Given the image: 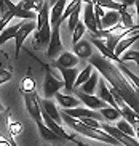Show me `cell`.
Segmentation results:
<instances>
[{"instance_id": "6da1fadb", "label": "cell", "mask_w": 139, "mask_h": 146, "mask_svg": "<svg viewBox=\"0 0 139 146\" xmlns=\"http://www.w3.org/2000/svg\"><path fill=\"white\" fill-rule=\"evenodd\" d=\"M88 61L93 68H96V71L104 77V80L107 82L110 87H114L115 90L122 95L123 101H125L136 114H139V98H138V95H136V90L128 84L126 79L120 74V71L115 68L114 63L109 61L107 58H104L102 55H97V53L93 55Z\"/></svg>"}, {"instance_id": "7a4b0ae2", "label": "cell", "mask_w": 139, "mask_h": 146, "mask_svg": "<svg viewBox=\"0 0 139 146\" xmlns=\"http://www.w3.org/2000/svg\"><path fill=\"white\" fill-rule=\"evenodd\" d=\"M83 24L85 27L90 31L91 37L99 39L102 32L101 19L94 15V8H93V2H86L85 3V11H83Z\"/></svg>"}, {"instance_id": "3957f363", "label": "cell", "mask_w": 139, "mask_h": 146, "mask_svg": "<svg viewBox=\"0 0 139 146\" xmlns=\"http://www.w3.org/2000/svg\"><path fill=\"white\" fill-rule=\"evenodd\" d=\"M64 88V82L59 77H56L51 68L48 64L45 66V80H43V95L45 98H55L56 95Z\"/></svg>"}, {"instance_id": "277c9868", "label": "cell", "mask_w": 139, "mask_h": 146, "mask_svg": "<svg viewBox=\"0 0 139 146\" xmlns=\"http://www.w3.org/2000/svg\"><path fill=\"white\" fill-rule=\"evenodd\" d=\"M35 29H37V23H35V21H22L21 27H19V31L16 32V37H14V50H16V58L19 56V50H21L24 40L27 39L32 32H35Z\"/></svg>"}, {"instance_id": "5b68a950", "label": "cell", "mask_w": 139, "mask_h": 146, "mask_svg": "<svg viewBox=\"0 0 139 146\" xmlns=\"http://www.w3.org/2000/svg\"><path fill=\"white\" fill-rule=\"evenodd\" d=\"M24 103H26V109L29 112V116L35 120V124H43L42 120V109H40V100L37 98L35 93H29L24 95Z\"/></svg>"}, {"instance_id": "8992f818", "label": "cell", "mask_w": 139, "mask_h": 146, "mask_svg": "<svg viewBox=\"0 0 139 146\" xmlns=\"http://www.w3.org/2000/svg\"><path fill=\"white\" fill-rule=\"evenodd\" d=\"M101 130H104L105 133H109L112 138H115L122 146H139V141L134 140V138L128 137L125 133H122L120 130L115 127V125H110V124H101Z\"/></svg>"}, {"instance_id": "52a82bcc", "label": "cell", "mask_w": 139, "mask_h": 146, "mask_svg": "<svg viewBox=\"0 0 139 146\" xmlns=\"http://www.w3.org/2000/svg\"><path fill=\"white\" fill-rule=\"evenodd\" d=\"M63 53V42H61V26L51 27V39L46 48V55L48 58H58V55Z\"/></svg>"}, {"instance_id": "ba28073f", "label": "cell", "mask_w": 139, "mask_h": 146, "mask_svg": "<svg viewBox=\"0 0 139 146\" xmlns=\"http://www.w3.org/2000/svg\"><path fill=\"white\" fill-rule=\"evenodd\" d=\"M50 39H51V24H50V21H46L40 29L35 31V34H34V48L40 50V48H43L45 45L48 47Z\"/></svg>"}, {"instance_id": "9c48e42d", "label": "cell", "mask_w": 139, "mask_h": 146, "mask_svg": "<svg viewBox=\"0 0 139 146\" xmlns=\"http://www.w3.org/2000/svg\"><path fill=\"white\" fill-rule=\"evenodd\" d=\"M75 96L78 100H80L82 103H85L86 104V108L88 109H91V111H96V109H104V108H107L109 104L107 103H104L101 98H97L96 95H86V93H82L80 90H77L75 92Z\"/></svg>"}, {"instance_id": "30bf717a", "label": "cell", "mask_w": 139, "mask_h": 146, "mask_svg": "<svg viewBox=\"0 0 139 146\" xmlns=\"http://www.w3.org/2000/svg\"><path fill=\"white\" fill-rule=\"evenodd\" d=\"M58 69H59V72L63 74V82H64V90H66V95H72L74 87H75L77 76H78V71H77L75 68H74V69L58 68Z\"/></svg>"}, {"instance_id": "8fae6325", "label": "cell", "mask_w": 139, "mask_h": 146, "mask_svg": "<svg viewBox=\"0 0 139 146\" xmlns=\"http://www.w3.org/2000/svg\"><path fill=\"white\" fill-rule=\"evenodd\" d=\"M67 7V2L64 0H58L53 3V8H50V24L51 27L55 26H61V18H63L64 10Z\"/></svg>"}, {"instance_id": "7c38bea8", "label": "cell", "mask_w": 139, "mask_h": 146, "mask_svg": "<svg viewBox=\"0 0 139 146\" xmlns=\"http://www.w3.org/2000/svg\"><path fill=\"white\" fill-rule=\"evenodd\" d=\"M74 55L78 58V60H90L93 56V45L90 40L82 39L78 43L74 45Z\"/></svg>"}, {"instance_id": "4fadbf2b", "label": "cell", "mask_w": 139, "mask_h": 146, "mask_svg": "<svg viewBox=\"0 0 139 146\" xmlns=\"http://www.w3.org/2000/svg\"><path fill=\"white\" fill-rule=\"evenodd\" d=\"M78 61L80 60L72 52H63L58 56V60H56V66L63 68V69H74V68H77Z\"/></svg>"}, {"instance_id": "5bb4252c", "label": "cell", "mask_w": 139, "mask_h": 146, "mask_svg": "<svg viewBox=\"0 0 139 146\" xmlns=\"http://www.w3.org/2000/svg\"><path fill=\"white\" fill-rule=\"evenodd\" d=\"M40 109H42L43 112H46V114H48L51 119L55 120L58 125L63 124L61 112L56 109V104H55V101H53V100H42V101H40Z\"/></svg>"}, {"instance_id": "9a60e30c", "label": "cell", "mask_w": 139, "mask_h": 146, "mask_svg": "<svg viewBox=\"0 0 139 146\" xmlns=\"http://www.w3.org/2000/svg\"><path fill=\"white\" fill-rule=\"evenodd\" d=\"M139 40V32H134L133 35H126V37H123L120 42H118V45L115 47V52L114 55L117 56V58H120V56H123L125 53L128 52V48L133 45V43H136Z\"/></svg>"}, {"instance_id": "2e32d148", "label": "cell", "mask_w": 139, "mask_h": 146, "mask_svg": "<svg viewBox=\"0 0 139 146\" xmlns=\"http://www.w3.org/2000/svg\"><path fill=\"white\" fill-rule=\"evenodd\" d=\"M97 98H101L104 103H107L110 108H114V109H118L117 103H115L114 96L112 93L109 92V87H107V82L104 79H99V88H97ZM120 111V109H118Z\"/></svg>"}, {"instance_id": "e0dca14e", "label": "cell", "mask_w": 139, "mask_h": 146, "mask_svg": "<svg viewBox=\"0 0 139 146\" xmlns=\"http://www.w3.org/2000/svg\"><path fill=\"white\" fill-rule=\"evenodd\" d=\"M55 98L58 100V103L63 106V109H74V108H78V103H80V100L77 98L75 95H66V93H61V92L56 95Z\"/></svg>"}, {"instance_id": "ac0fdd59", "label": "cell", "mask_w": 139, "mask_h": 146, "mask_svg": "<svg viewBox=\"0 0 139 146\" xmlns=\"http://www.w3.org/2000/svg\"><path fill=\"white\" fill-rule=\"evenodd\" d=\"M120 23V13L118 11H105L104 18L101 19V26H102V31H109L112 27L118 26Z\"/></svg>"}, {"instance_id": "d6986e66", "label": "cell", "mask_w": 139, "mask_h": 146, "mask_svg": "<svg viewBox=\"0 0 139 146\" xmlns=\"http://www.w3.org/2000/svg\"><path fill=\"white\" fill-rule=\"evenodd\" d=\"M118 109H120V114H122V119H125L128 122V124H139V114H136L133 109H131L130 106H128L125 101H123L120 106H118Z\"/></svg>"}, {"instance_id": "ffe728a7", "label": "cell", "mask_w": 139, "mask_h": 146, "mask_svg": "<svg viewBox=\"0 0 139 146\" xmlns=\"http://www.w3.org/2000/svg\"><path fill=\"white\" fill-rule=\"evenodd\" d=\"M96 84H99V72L97 71H93L91 77L85 82L78 90L82 93H86V95H94V92H96Z\"/></svg>"}, {"instance_id": "44dd1931", "label": "cell", "mask_w": 139, "mask_h": 146, "mask_svg": "<svg viewBox=\"0 0 139 146\" xmlns=\"http://www.w3.org/2000/svg\"><path fill=\"white\" fill-rule=\"evenodd\" d=\"M21 24H22V21L16 23V24H13V26L7 27V29H5L2 34H0V47H2V45H5L8 40H14V37H16V32L19 31Z\"/></svg>"}, {"instance_id": "7402d4cb", "label": "cell", "mask_w": 139, "mask_h": 146, "mask_svg": "<svg viewBox=\"0 0 139 146\" xmlns=\"http://www.w3.org/2000/svg\"><path fill=\"white\" fill-rule=\"evenodd\" d=\"M99 114H101V116L104 117L107 122H118V120L122 119L120 111H118V109H114V108H110V106L101 109V111H99Z\"/></svg>"}, {"instance_id": "603a6c76", "label": "cell", "mask_w": 139, "mask_h": 146, "mask_svg": "<svg viewBox=\"0 0 139 146\" xmlns=\"http://www.w3.org/2000/svg\"><path fill=\"white\" fill-rule=\"evenodd\" d=\"M91 74H93V66L91 64H88L86 66V68L83 69V71H80V72H78V76H77V80H75V87H74V90H78V88H80L82 85H83L85 82L88 80L90 77H91Z\"/></svg>"}, {"instance_id": "cb8c5ba5", "label": "cell", "mask_w": 139, "mask_h": 146, "mask_svg": "<svg viewBox=\"0 0 139 146\" xmlns=\"http://www.w3.org/2000/svg\"><path fill=\"white\" fill-rule=\"evenodd\" d=\"M120 23H122V26L125 27L126 31H131L134 27V21H133V15L128 11V8L122 10L120 11Z\"/></svg>"}, {"instance_id": "d4e9b609", "label": "cell", "mask_w": 139, "mask_h": 146, "mask_svg": "<svg viewBox=\"0 0 139 146\" xmlns=\"http://www.w3.org/2000/svg\"><path fill=\"white\" fill-rule=\"evenodd\" d=\"M82 7V2L80 0H74V2H67V7H66V10H64L63 13V18H61V24H63L64 21H67L69 18H70V15L75 11V10H78Z\"/></svg>"}, {"instance_id": "484cf974", "label": "cell", "mask_w": 139, "mask_h": 146, "mask_svg": "<svg viewBox=\"0 0 139 146\" xmlns=\"http://www.w3.org/2000/svg\"><path fill=\"white\" fill-rule=\"evenodd\" d=\"M37 129H38V132H40V135H42V138L46 140V141H56V140H59L58 135H56L55 132H51L45 124H38Z\"/></svg>"}, {"instance_id": "4316f807", "label": "cell", "mask_w": 139, "mask_h": 146, "mask_svg": "<svg viewBox=\"0 0 139 146\" xmlns=\"http://www.w3.org/2000/svg\"><path fill=\"white\" fill-rule=\"evenodd\" d=\"M115 127H117V129L120 130L122 133H125V135H128V137H131V138H134V133H136L134 132V127H133L131 124H128L125 119H120L117 122V125H115Z\"/></svg>"}, {"instance_id": "83f0119b", "label": "cell", "mask_w": 139, "mask_h": 146, "mask_svg": "<svg viewBox=\"0 0 139 146\" xmlns=\"http://www.w3.org/2000/svg\"><path fill=\"white\" fill-rule=\"evenodd\" d=\"M85 31H86V27H85L83 21H80V23H78V24L75 26L74 32H72V43H74V45H75V43H78L82 39H83Z\"/></svg>"}, {"instance_id": "f1b7e54d", "label": "cell", "mask_w": 139, "mask_h": 146, "mask_svg": "<svg viewBox=\"0 0 139 146\" xmlns=\"http://www.w3.org/2000/svg\"><path fill=\"white\" fill-rule=\"evenodd\" d=\"M21 90L24 95H29V93H35V82L32 77H24L22 79V84H21Z\"/></svg>"}, {"instance_id": "f546056e", "label": "cell", "mask_w": 139, "mask_h": 146, "mask_svg": "<svg viewBox=\"0 0 139 146\" xmlns=\"http://www.w3.org/2000/svg\"><path fill=\"white\" fill-rule=\"evenodd\" d=\"M80 23V8L75 10L74 13L70 15V18L67 19V26H69V31L70 32H74V29H75V26Z\"/></svg>"}, {"instance_id": "4dcf8cb0", "label": "cell", "mask_w": 139, "mask_h": 146, "mask_svg": "<svg viewBox=\"0 0 139 146\" xmlns=\"http://www.w3.org/2000/svg\"><path fill=\"white\" fill-rule=\"evenodd\" d=\"M13 18H14V16H13L11 11H7L5 15H2V18H0V34H2L5 29H7V24L11 21Z\"/></svg>"}, {"instance_id": "1f68e13d", "label": "cell", "mask_w": 139, "mask_h": 146, "mask_svg": "<svg viewBox=\"0 0 139 146\" xmlns=\"http://www.w3.org/2000/svg\"><path fill=\"white\" fill-rule=\"evenodd\" d=\"M120 61L122 63H125V61H139V52H134V50H128L125 55L120 58Z\"/></svg>"}, {"instance_id": "d6a6232c", "label": "cell", "mask_w": 139, "mask_h": 146, "mask_svg": "<svg viewBox=\"0 0 139 146\" xmlns=\"http://www.w3.org/2000/svg\"><path fill=\"white\" fill-rule=\"evenodd\" d=\"M80 122L85 125V127H90V129H96V130L101 129V122H99V120H94V119H83V120H80Z\"/></svg>"}, {"instance_id": "836d02e7", "label": "cell", "mask_w": 139, "mask_h": 146, "mask_svg": "<svg viewBox=\"0 0 139 146\" xmlns=\"http://www.w3.org/2000/svg\"><path fill=\"white\" fill-rule=\"evenodd\" d=\"M21 130H22V125L19 124V122H13V124H10V127H8V132H10V135H11V137L19 135V133H21Z\"/></svg>"}, {"instance_id": "e575fe53", "label": "cell", "mask_w": 139, "mask_h": 146, "mask_svg": "<svg viewBox=\"0 0 139 146\" xmlns=\"http://www.w3.org/2000/svg\"><path fill=\"white\" fill-rule=\"evenodd\" d=\"M134 7H136V15H138V23L134 24V27H133L131 31H126V32H125V37H126V35H133L134 32H138V31H139V0H138V2H134Z\"/></svg>"}, {"instance_id": "d590c367", "label": "cell", "mask_w": 139, "mask_h": 146, "mask_svg": "<svg viewBox=\"0 0 139 146\" xmlns=\"http://www.w3.org/2000/svg\"><path fill=\"white\" fill-rule=\"evenodd\" d=\"M11 77H13V74L10 72V71H7V69H0V85L5 84V82L11 80Z\"/></svg>"}, {"instance_id": "8d00e7d4", "label": "cell", "mask_w": 139, "mask_h": 146, "mask_svg": "<svg viewBox=\"0 0 139 146\" xmlns=\"http://www.w3.org/2000/svg\"><path fill=\"white\" fill-rule=\"evenodd\" d=\"M93 8H94V15H96L99 19H102V18H104L105 11L101 8V7H99V5H97V2H93Z\"/></svg>"}, {"instance_id": "74e56055", "label": "cell", "mask_w": 139, "mask_h": 146, "mask_svg": "<svg viewBox=\"0 0 139 146\" xmlns=\"http://www.w3.org/2000/svg\"><path fill=\"white\" fill-rule=\"evenodd\" d=\"M0 146H11L8 143V140H0Z\"/></svg>"}, {"instance_id": "f35d334b", "label": "cell", "mask_w": 139, "mask_h": 146, "mask_svg": "<svg viewBox=\"0 0 139 146\" xmlns=\"http://www.w3.org/2000/svg\"><path fill=\"white\" fill-rule=\"evenodd\" d=\"M10 137H11V135H10ZM10 137H7V138H5V140H8V143H10V145H11V146H16V143L13 141V140H11V138H10Z\"/></svg>"}, {"instance_id": "ab89813d", "label": "cell", "mask_w": 139, "mask_h": 146, "mask_svg": "<svg viewBox=\"0 0 139 146\" xmlns=\"http://www.w3.org/2000/svg\"><path fill=\"white\" fill-rule=\"evenodd\" d=\"M74 143H77V145H78V146H88V145H85V143L78 141V140H77V138H75V140H74Z\"/></svg>"}, {"instance_id": "60d3db41", "label": "cell", "mask_w": 139, "mask_h": 146, "mask_svg": "<svg viewBox=\"0 0 139 146\" xmlns=\"http://www.w3.org/2000/svg\"><path fill=\"white\" fill-rule=\"evenodd\" d=\"M3 111H5V108H3V104L0 103V112H3Z\"/></svg>"}, {"instance_id": "b9f144b4", "label": "cell", "mask_w": 139, "mask_h": 146, "mask_svg": "<svg viewBox=\"0 0 139 146\" xmlns=\"http://www.w3.org/2000/svg\"><path fill=\"white\" fill-rule=\"evenodd\" d=\"M136 137H138V141H139V129H136Z\"/></svg>"}, {"instance_id": "7bdbcfd3", "label": "cell", "mask_w": 139, "mask_h": 146, "mask_svg": "<svg viewBox=\"0 0 139 146\" xmlns=\"http://www.w3.org/2000/svg\"><path fill=\"white\" fill-rule=\"evenodd\" d=\"M136 95H138V98H139V92L138 90H136Z\"/></svg>"}, {"instance_id": "ee69618b", "label": "cell", "mask_w": 139, "mask_h": 146, "mask_svg": "<svg viewBox=\"0 0 139 146\" xmlns=\"http://www.w3.org/2000/svg\"><path fill=\"white\" fill-rule=\"evenodd\" d=\"M0 69H3V68H2V61H0Z\"/></svg>"}, {"instance_id": "f6af8a7d", "label": "cell", "mask_w": 139, "mask_h": 146, "mask_svg": "<svg viewBox=\"0 0 139 146\" xmlns=\"http://www.w3.org/2000/svg\"><path fill=\"white\" fill-rule=\"evenodd\" d=\"M136 63H138V66H139V61H136Z\"/></svg>"}, {"instance_id": "bcb514c9", "label": "cell", "mask_w": 139, "mask_h": 146, "mask_svg": "<svg viewBox=\"0 0 139 146\" xmlns=\"http://www.w3.org/2000/svg\"><path fill=\"white\" fill-rule=\"evenodd\" d=\"M43 146H48V145H43Z\"/></svg>"}, {"instance_id": "7dc6e473", "label": "cell", "mask_w": 139, "mask_h": 146, "mask_svg": "<svg viewBox=\"0 0 139 146\" xmlns=\"http://www.w3.org/2000/svg\"><path fill=\"white\" fill-rule=\"evenodd\" d=\"M138 32H139V31H138Z\"/></svg>"}]
</instances>
